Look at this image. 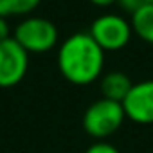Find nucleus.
<instances>
[{
    "label": "nucleus",
    "instance_id": "nucleus-1",
    "mask_svg": "<svg viewBox=\"0 0 153 153\" xmlns=\"http://www.w3.org/2000/svg\"><path fill=\"white\" fill-rule=\"evenodd\" d=\"M105 67V51L90 33L70 34L58 51V68L61 76L74 85H90Z\"/></svg>",
    "mask_w": 153,
    "mask_h": 153
},
{
    "label": "nucleus",
    "instance_id": "nucleus-2",
    "mask_svg": "<svg viewBox=\"0 0 153 153\" xmlns=\"http://www.w3.org/2000/svg\"><path fill=\"white\" fill-rule=\"evenodd\" d=\"M126 119L123 103H115L110 99L94 101L83 114V130L96 140H105L112 137L123 126Z\"/></svg>",
    "mask_w": 153,
    "mask_h": 153
},
{
    "label": "nucleus",
    "instance_id": "nucleus-3",
    "mask_svg": "<svg viewBox=\"0 0 153 153\" xmlns=\"http://www.w3.org/2000/svg\"><path fill=\"white\" fill-rule=\"evenodd\" d=\"M13 38L27 52H47L58 42V29L47 18L31 16L16 25Z\"/></svg>",
    "mask_w": 153,
    "mask_h": 153
},
{
    "label": "nucleus",
    "instance_id": "nucleus-4",
    "mask_svg": "<svg viewBox=\"0 0 153 153\" xmlns=\"http://www.w3.org/2000/svg\"><path fill=\"white\" fill-rule=\"evenodd\" d=\"M88 33L103 51H117L130 42L133 29L131 24L121 15L105 13L92 22Z\"/></svg>",
    "mask_w": 153,
    "mask_h": 153
},
{
    "label": "nucleus",
    "instance_id": "nucleus-5",
    "mask_svg": "<svg viewBox=\"0 0 153 153\" xmlns=\"http://www.w3.org/2000/svg\"><path fill=\"white\" fill-rule=\"evenodd\" d=\"M29 52L11 36L0 42V88L18 85L27 74Z\"/></svg>",
    "mask_w": 153,
    "mask_h": 153
},
{
    "label": "nucleus",
    "instance_id": "nucleus-6",
    "mask_svg": "<svg viewBox=\"0 0 153 153\" xmlns=\"http://www.w3.org/2000/svg\"><path fill=\"white\" fill-rule=\"evenodd\" d=\"M126 119L137 124H153V79L133 83L123 101Z\"/></svg>",
    "mask_w": 153,
    "mask_h": 153
},
{
    "label": "nucleus",
    "instance_id": "nucleus-7",
    "mask_svg": "<svg viewBox=\"0 0 153 153\" xmlns=\"http://www.w3.org/2000/svg\"><path fill=\"white\" fill-rule=\"evenodd\" d=\"M133 83L124 72L119 70H112L108 74H105L101 78V94L105 99L115 101V103H123L128 96V92L131 90Z\"/></svg>",
    "mask_w": 153,
    "mask_h": 153
},
{
    "label": "nucleus",
    "instance_id": "nucleus-8",
    "mask_svg": "<svg viewBox=\"0 0 153 153\" xmlns=\"http://www.w3.org/2000/svg\"><path fill=\"white\" fill-rule=\"evenodd\" d=\"M131 29L148 43H153V4L131 13Z\"/></svg>",
    "mask_w": 153,
    "mask_h": 153
},
{
    "label": "nucleus",
    "instance_id": "nucleus-9",
    "mask_svg": "<svg viewBox=\"0 0 153 153\" xmlns=\"http://www.w3.org/2000/svg\"><path fill=\"white\" fill-rule=\"evenodd\" d=\"M42 0H0V16H18L29 15L33 9L38 7Z\"/></svg>",
    "mask_w": 153,
    "mask_h": 153
},
{
    "label": "nucleus",
    "instance_id": "nucleus-10",
    "mask_svg": "<svg viewBox=\"0 0 153 153\" xmlns=\"http://www.w3.org/2000/svg\"><path fill=\"white\" fill-rule=\"evenodd\" d=\"M85 153H121V151L106 140H96L92 146H88Z\"/></svg>",
    "mask_w": 153,
    "mask_h": 153
},
{
    "label": "nucleus",
    "instance_id": "nucleus-11",
    "mask_svg": "<svg viewBox=\"0 0 153 153\" xmlns=\"http://www.w3.org/2000/svg\"><path fill=\"white\" fill-rule=\"evenodd\" d=\"M121 2V6L124 7V9H128V11H137V9H140V7H144V6H149V4H153V0H119Z\"/></svg>",
    "mask_w": 153,
    "mask_h": 153
},
{
    "label": "nucleus",
    "instance_id": "nucleus-12",
    "mask_svg": "<svg viewBox=\"0 0 153 153\" xmlns=\"http://www.w3.org/2000/svg\"><path fill=\"white\" fill-rule=\"evenodd\" d=\"M11 38V29H9V24H7V18L0 16V42H4Z\"/></svg>",
    "mask_w": 153,
    "mask_h": 153
},
{
    "label": "nucleus",
    "instance_id": "nucleus-13",
    "mask_svg": "<svg viewBox=\"0 0 153 153\" xmlns=\"http://www.w3.org/2000/svg\"><path fill=\"white\" fill-rule=\"evenodd\" d=\"M90 2H94V4H97V6H110V4L115 2V0H90Z\"/></svg>",
    "mask_w": 153,
    "mask_h": 153
}]
</instances>
